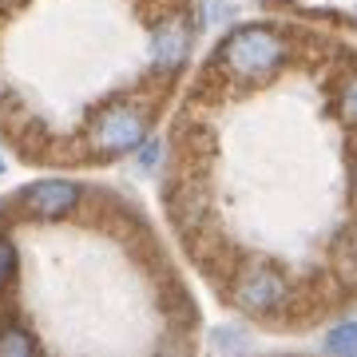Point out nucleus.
Here are the masks:
<instances>
[{
	"mask_svg": "<svg viewBox=\"0 0 357 357\" xmlns=\"http://www.w3.org/2000/svg\"><path fill=\"white\" fill-rule=\"evenodd\" d=\"M218 60H222V68H227L234 79L255 84V79L274 76V72L286 64V40L266 24H246L222 44Z\"/></svg>",
	"mask_w": 357,
	"mask_h": 357,
	"instance_id": "obj_1",
	"label": "nucleus"
},
{
	"mask_svg": "<svg viewBox=\"0 0 357 357\" xmlns=\"http://www.w3.org/2000/svg\"><path fill=\"white\" fill-rule=\"evenodd\" d=\"M147 135V119H143L139 107L131 103H115V107H103L91 123L88 139L100 155H123V151H135Z\"/></svg>",
	"mask_w": 357,
	"mask_h": 357,
	"instance_id": "obj_2",
	"label": "nucleus"
},
{
	"mask_svg": "<svg viewBox=\"0 0 357 357\" xmlns=\"http://www.w3.org/2000/svg\"><path fill=\"white\" fill-rule=\"evenodd\" d=\"M234 298L238 306H246L250 314H278L290 298V282L282 278L278 266L270 262H255L238 274V286H234Z\"/></svg>",
	"mask_w": 357,
	"mask_h": 357,
	"instance_id": "obj_3",
	"label": "nucleus"
},
{
	"mask_svg": "<svg viewBox=\"0 0 357 357\" xmlns=\"http://www.w3.org/2000/svg\"><path fill=\"white\" fill-rule=\"evenodd\" d=\"M20 203L36 218H60L79 203V187L68 183V178H40V183L20 191Z\"/></svg>",
	"mask_w": 357,
	"mask_h": 357,
	"instance_id": "obj_4",
	"label": "nucleus"
},
{
	"mask_svg": "<svg viewBox=\"0 0 357 357\" xmlns=\"http://www.w3.org/2000/svg\"><path fill=\"white\" fill-rule=\"evenodd\" d=\"M187 52H191V32H187L183 24L167 20V24H159L151 32V64L159 68V72L178 68L183 60H187Z\"/></svg>",
	"mask_w": 357,
	"mask_h": 357,
	"instance_id": "obj_5",
	"label": "nucleus"
},
{
	"mask_svg": "<svg viewBox=\"0 0 357 357\" xmlns=\"http://www.w3.org/2000/svg\"><path fill=\"white\" fill-rule=\"evenodd\" d=\"M326 349L342 357H357V321H342L326 333Z\"/></svg>",
	"mask_w": 357,
	"mask_h": 357,
	"instance_id": "obj_6",
	"label": "nucleus"
},
{
	"mask_svg": "<svg viewBox=\"0 0 357 357\" xmlns=\"http://www.w3.org/2000/svg\"><path fill=\"white\" fill-rule=\"evenodd\" d=\"M32 349H36V342H32L24 330L4 326V333H0V354H32Z\"/></svg>",
	"mask_w": 357,
	"mask_h": 357,
	"instance_id": "obj_7",
	"label": "nucleus"
},
{
	"mask_svg": "<svg viewBox=\"0 0 357 357\" xmlns=\"http://www.w3.org/2000/svg\"><path fill=\"white\" fill-rule=\"evenodd\" d=\"M337 107H342L345 123H354L357 128V72L342 84V96H337Z\"/></svg>",
	"mask_w": 357,
	"mask_h": 357,
	"instance_id": "obj_8",
	"label": "nucleus"
},
{
	"mask_svg": "<svg viewBox=\"0 0 357 357\" xmlns=\"http://www.w3.org/2000/svg\"><path fill=\"white\" fill-rule=\"evenodd\" d=\"M13 274H16V246L0 234V290L13 282Z\"/></svg>",
	"mask_w": 357,
	"mask_h": 357,
	"instance_id": "obj_9",
	"label": "nucleus"
},
{
	"mask_svg": "<svg viewBox=\"0 0 357 357\" xmlns=\"http://www.w3.org/2000/svg\"><path fill=\"white\" fill-rule=\"evenodd\" d=\"M227 16H230L227 0H203V28H206V32H211V28H218Z\"/></svg>",
	"mask_w": 357,
	"mask_h": 357,
	"instance_id": "obj_10",
	"label": "nucleus"
},
{
	"mask_svg": "<svg viewBox=\"0 0 357 357\" xmlns=\"http://www.w3.org/2000/svg\"><path fill=\"white\" fill-rule=\"evenodd\" d=\"M155 163H159V143L143 135V143H139V167H147V171H151Z\"/></svg>",
	"mask_w": 357,
	"mask_h": 357,
	"instance_id": "obj_11",
	"label": "nucleus"
},
{
	"mask_svg": "<svg viewBox=\"0 0 357 357\" xmlns=\"http://www.w3.org/2000/svg\"><path fill=\"white\" fill-rule=\"evenodd\" d=\"M211 342H215V345H234V349H243L246 337H243V333H215Z\"/></svg>",
	"mask_w": 357,
	"mask_h": 357,
	"instance_id": "obj_12",
	"label": "nucleus"
},
{
	"mask_svg": "<svg viewBox=\"0 0 357 357\" xmlns=\"http://www.w3.org/2000/svg\"><path fill=\"white\" fill-rule=\"evenodd\" d=\"M345 266H357V230L349 234V246H345Z\"/></svg>",
	"mask_w": 357,
	"mask_h": 357,
	"instance_id": "obj_13",
	"label": "nucleus"
},
{
	"mask_svg": "<svg viewBox=\"0 0 357 357\" xmlns=\"http://www.w3.org/2000/svg\"><path fill=\"white\" fill-rule=\"evenodd\" d=\"M0 171H4V151H0Z\"/></svg>",
	"mask_w": 357,
	"mask_h": 357,
	"instance_id": "obj_14",
	"label": "nucleus"
},
{
	"mask_svg": "<svg viewBox=\"0 0 357 357\" xmlns=\"http://www.w3.org/2000/svg\"><path fill=\"white\" fill-rule=\"evenodd\" d=\"M354 20H357V8H354Z\"/></svg>",
	"mask_w": 357,
	"mask_h": 357,
	"instance_id": "obj_15",
	"label": "nucleus"
}]
</instances>
